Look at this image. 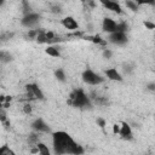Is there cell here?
Instances as JSON below:
<instances>
[{
  "instance_id": "13",
  "label": "cell",
  "mask_w": 155,
  "mask_h": 155,
  "mask_svg": "<svg viewBox=\"0 0 155 155\" xmlns=\"http://www.w3.org/2000/svg\"><path fill=\"white\" fill-rule=\"evenodd\" d=\"M45 52H46L48 56L54 57V58H57V57L61 56V53H59V51H58V48H57L56 46H47V47L45 48Z\"/></svg>"
},
{
  "instance_id": "20",
  "label": "cell",
  "mask_w": 155,
  "mask_h": 155,
  "mask_svg": "<svg viewBox=\"0 0 155 155\" xmlns=\"http://www.w3.org/2000/svg\"><path fill=\"white\" fill-rule=\"evenodd\" d=\"M126 6H127L130 10H132V11H137V10H138V5H137L133 0H126Z\"/></svg>"
},
{
  "instance_id": "21",
  "label": "cell",
  "mask_w": 155,
  "mask_h": 155,
  "mask_svg": "<svg viewBox=\"0 0 155 155\" xmlns=\"http://www.w3.org/2000/svg\"><path fill=\"white\" fill-rule=\"evenodd\" d=\"M137 5H154L155 0H133Z\"/></svg>"
},
{
  "instance_id": "30",
  "label": "cell",
  "mask_w": 155,
  "mask_h": 155,
  "mask_svg": "<svg viewBox=\"0 0 155 155\" xmlns=\"http://www.w3.org/2000/svg\"><path fill=\"white\" fill-rule=\"evenodd\" d=\"M119 131H120V126L119 125H114L113 126V132L114 133H119Z\"/></svg>"
},
{
  "instance_id": "29",
  "label": "cell",
  "mask_w": 155,
  "mask_h": 155,
  "mask_svg": "<svg viewBox=\"0 0 155 155\" xmlns=\"http://www.w3.org/2000/svg\"><path fill=\"white\" fill-rule=\"evenodd\" d=\"M23 110H24V113H25V114H30V113H31V107H30L29 104H24Z\"/></svg>"
},
{
  "instance_id": "31",
  "label": "cell",
  "mask_w": 155,
  "mask_h": 155,
  "mask_svg": "<svg viewBox=\"0 0 155 155\" xmlns=\"http://www.w3.org/2000/svg\"><path fill=\"white\" fill-rule=\"evenodd\" d=\"M148 88H149L150 91H155V84H154V82H150V84L148 85Z\"/></svg>"
},
{
  "instance_id": "7",
  "label": "cell",
  "mask_w": 155,
  "mask_h": 155,
  "mask_svg": "<svg viewBox=\"0 0 155 155\" xmlns=\"http://www.w3.org/2000/svg\"><path fill=\"white\" fill-rule=\"evenodd\" d=\"M104 7H107L108 10L115 12V13H122V8L119 5V2H116L115 0H98Z\"/></svg>"
},
{
  "instance_id": "12",
  "label": "cell",
  "mask_w": 155,
  "mask_h": 155,
  "mask_svg": "<svg viewBox=\"0 0 155 155\" xmlns=\"http://www.w3.org/2000/svg\"><path fill=\"white\" fill-rule=\"evenodd\" d=\"M105 75L109 80L111 81H122V76L121 74L115 69V68H109L105 70Z\"/></svg>"
},
{
  "instance_id": "19",
  "label": "cell",
  "mask_w": 155,
  "mask_h": 155,
  "mask_svg": "<svg viewBox=\"0 0 155 155\" xmlns=\"http://www.w3.org/2000/svg\"><path fill=\"white\" fill-rule=\"evenodd\" d=\"M127 28H128V25H127V23L126 22H121V23H117L116 24V30L115 31H127Z\"/></svg>"
},
{
  "instance_id": "1",
  "label": "cell",
  "mask_w": 155,
  "mask_h": 155,
  "mask_svg": "<svg viewBox=\"0 0 155 155\" xmlns=\"http://www.w3.org/2000/svg\"><path fill=\"white\" fill-rule=\"evenodd\" d=\"M52 143H53V151L57 155L64 154H73L80 155L84 154V148L79 145L69 133L64 131H56L52 133Z\"/></svg>"
},
{
  "instance_id": "10",
  "label": "cell",
  "mask_w": 155,
  "mask_h": 155,
  "mask_svg": "<svg viewBox=\"0 0 155 155\" xmlns=\"http://www.w3.org/2000/svg\"><path fill=\"white\" fill-rule=\"evenodd\" d=\"M119 134L121 136L122 139L131 140V139H132V130H131V126H130L127 122H121Z\"/></svg>"
},
{
  "instance_id": "15",
  "label": "cell",
  "mask_w": 155,
  "mask_h": 155,
  "mask_svg": "<svg viewBox=\"0 0 155 155\" xmlns=\"http://www.w3.org/2000/svg\"><path fill=\"white\" fill-rule=\"evenodd\" d=\"M10 61H12L11 53L7 52V51H0V62L1 63H7Z\"/></svg>"
},
{
  "instance_id": "24",
  "label": "cell",
  "mask_w": 155,
  "mask_h": 155,
  "mask_svg": "<svg viewBox=\"0 0 155 155\" xmlns=\"http://www.w3.org/2000/svg\"><path fill=\"white\" fill-rule=\"evenodd\" d=\"M23 7H24V13H25V15H27V13H29V12H31L30 5L28 4V1H27V0H23Z\"/></svg>"
},
{
  "instance_id": "5",
  "label": "cell",
  "mask_w": 155,
  "mask_h": 155,
  "mask_svg": "<svg viewBox=\"0 0 155 155\" xmlns=\"http://www.w3.org/2000/svg\"><path fill=\"white\" fill-rule=\"evenodd\" d=\"M39 19H40V16H39L38 13H35V12H29V13L24 15V17H23L22 21H21V24H22L23 27H27V28H33L35 24H38Z\"/></svg>"
},
{
  "instance_id": "22",
  "label": "cell",
  "mask_w": 155,
  "mask_h": 155,
  "mask_svg": "<svg viewBox=\"0 0 155 155\" xmlns=\"http://www.w3.org/2000/svg\"><path fill=\"white\" fill-rule=\"evenodd\" d=\"M0 121L4 122L5 125H8V122H7V117H6V113H5L4 108H0Z\"/></svg>"
},
{
  "instance_id": "28",
  "label": "cell",
  "mask_w": 155,
  "mask_h": 155,
  "mask_svg": "<svg viewBox=\"0 0 155 155\" xmlns=\"http://www.w3.org/2000/svg\"><path fill=\"white\" fill-rule=\"evenodd\" d=\"M97 124H98V126L102 127V128H104V126H105V121H104V119H102V117H98V119H97Z\"/></svg>"
},
{
  "instance_id": "8",
  "label": "cell",
  "mask_w": 155,
  "mask_h": 155,
  "mask_svg": "<svg viewBox=\"0 0 155 155\" xmlns=\"http://www.w3.org/2000/svg\"><path fill=\"white\" fill-rule=\"evenodd\" d=\"M31 128L34 131H38V132H51L48 125L42 120V119H35L33 122H31Z\"/></svg>"
},
{
  "instance_id": "3",
  "label": "cell",
  "mask_w": 155,
  "mask_h": 155,
  "mask_svg": "<svg viewBox=\"0 0 155 155\" xmlns=\"http://www.w3.org/2000/svg\"><path fill=\"white\" fill-rule=\"evenodd\" d=\"M81 78H82L84 82H86V84H88V85H93V86H94V85H99V84H102V82L104 81V78H102L99 74L94 73V71L91 70V69L84 70L82 74H81Z\"/></svg>"
},
{
  "instance_id": "33",
  "label": "cell",
  "mask_w": 155,
  "mask_h": 155,
  "mask_svg": "<svg viewBox=\"0 0 155 155\" xmlns=\"http://www.w3.org/2000/svg\"><path fill=\"white\" fill-rule=\"evenodd\" d=\"M81 1H82V2H84V1H85V0H81Z\"/></svg>"
},
{
  "instance_id": "18",
  "label": "cell",
  "mask_w": 155,
  "mask_h": 155,
  "mask_svg": "<svg viewBox=\"0 0 155 155\" xmlns=\"http://www.w3.org/2000/svg\"><path fill=\"white\" fill-rule=\"evenodd\" d=\"M54 76L59 80V81H65V74L63 71V69H57L54 71Z\"/></svg>"
},
{
  "instance_id": "4",
  "label": "cell",
  "mask_w": 155,
  "mask_h": 155,
  "mask_svg": "<svg viewBox=\"0 0 155 155\" xmlns=\"http://www.w3.org/2000/svg\"><path fill=\"white\" fill-rule=\"evenodd\" d=\"M25 91H27V98L29 101H38V99L45 98L42 91L40 90V87L36 84H27Z\"/></svg>"
},
{
  "instance_id": "25",
  "label": "cell",
  "mask_w": 155,
  "mask_h": 155,
  "mask_svg": "<svg viewBox=\"0 0 155 155\" xmlns=\"http://www.w3.org/2000/svg\"><path fill=\"white\" fill-rule=\"evenodd\" d=\"M51 11H52L53 13H61V12H62V10H61V6H58V5H54V6H52V7H51Z\"/></svg>"
},
{
  "instance_id": "14",
  "label": "cell",
  "mask_w": 155,
  "mask_h": 155,
  "mask_svg": "<svg viewBox=\"0 0 155 155\" xmlns=\"http://www.w3.org/2000/svg\"><path fill=\"white\" fill-rule=\"evenodd\" d=\"M35 145H36V148H38V150H39V154H42V155H50V149L47 148L46 144H44V143H41V142H38Z\"/></svg>"
},
{
  "instance_id": "6",
  "label": "cell",
  "mask_w": 155,
  "mask_h": 155,
  "mask_svg": "<svg viewBox=\"0 0 155 155\" xmlns=\"http://www.w3.org/2000/svg\"><path fill=\"white\" fill-rule=\"evenodd\" d=\"M109 41L115 45H125L127 42V35L125 31H113L109 34Z\"/></svg>"
},
{
  "instance_id": "26",
  "label": "cell",
  "mask_w": 155,
  "mask_h": 155,
  "mask_svg": "<svg viewBox=\"0 0 155 155\" xmlns=\"http://www.w3.org/2000/svg\"><path fill=\"white\" fill-rule=\"evenodd\" d=\"M144 25H145L148 29H150V30H153V29L155 28V24H154L153 22H149V21H145V22H144Z\"/></svg>"
},
{
  "instance_id": "2",
  "label": "cell",
  "mask_w": 155,
  "mask_h": 155,
  "mask_svg": "<svg viewBox=\"0 0 155 155\" xmlns=\"http://www.w3.org/2000/svg\"><path fill=\"white\" fill-rule=\"evenodd\" d=\"M68 104H70L75 108H81V109L92 107V102H91L90 97L84 92L82 88H75L71 91L69 99H68Z\"/></svg>"
},
{
  "instance_id": "27",
  "label": "cell",
  "mask_w": 155,
  "mask_h": 155,
  "mask_svg": "<svg viewBox=\"0 0 155 155\" xmlns=\"http://www.w3.org/2000/svg\"><path fill=\"white\" fill-rule=\"evenodd\" d=\"M111 54H113V52H111L110 50L104 48V51H103V56H104V58H110V57H111Z\"/></svg>"
},
{
  "instance_id": "11",
  "label": "cell",
  "mask_w": 155,
  "mask_h": 155,
  "mask_svg": "<svg viewBox=\"0 0 155 155\" xmlns=\"http://www.w3.org/2000/svg\"><path fill=\"white\" fill-rule=\"evenodd\" d=\"M61 23H62V25H63L65 29H68V30H76V29L79 28L78 22L74 19V17H70V16L64 17Z\"/></svg>"
},
{
  "instance_id": "9",
  "label": "cell",
  "mask_w": 155,
  "mask_h": 155,
  "mask_svg": "<svg viewBox=\"0 0 155 155\" xmlns=\"http://www.w3.org/2000/svg\"><path fill=\"white\" fill-rule=\"evenodd\" d=\"M116 22L114 21V19H111V18H109V17H105L104 19H103V23H102V29H103V31H105V33H113V31H115L116 30Z\"/></svg>"
},
{
  "instance_id": "32",
  "label": "cell",
  "mask_w": 155,
  "mask_h": 155,
  "mask_svg": "<svg viewBox=\"0 0 155 155\" xmlns=\"http://www.w3.org/2000/svg\"><path fill=\"white\" fill-rule=\"evenodd\" d=\"M4 2H5V0H0V6H2Z\"/></svg>"
},
{
  "instance_id": "23",
  "label": "cell",
  "mask_w": 155,
  "mask_h": 155,
  "mask_svg": "<svg viewBox=\"0 0 155 155\" xmlns=\"http://www.w3.org/2000/svg\"><path fill=\"white\" fill-rule=\"evenodd\" d=\"M38 33H39V29H30L29 33H28V38L29 39H35Z\"/></svg>"
},
{
  "instance_id": "17",
  "label": "cell",
  "mask_w": 155,
  "mask_h": 155,
  "mask_svg": "<svg viewBox=\"0 0 155 155\" xmlns=\"http://www.w3.org/2000/svg\"><path fill=\"white\" fill-rule=\"evenodd\" d=\"M38 142H39V136H38L36 133H30L29 137H28V143H29V145H35Z\"/></svg>"
},
{
  "instance_id": "16",
  "label": "cell",
  "mask_w": 155,
  "mask_h": 155,
  "mask_svg": "<svg viewBox=\"0 0 155 155\" xmlns=\"http://www.w3.org/2000/svg\"><path fill=\"white\" fill-rule=\"evenodd\" d=\"M0 155H15V151L8 145H2L0 148Z\"/></svg>"
}]
</instances>
